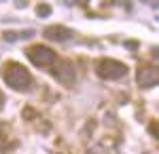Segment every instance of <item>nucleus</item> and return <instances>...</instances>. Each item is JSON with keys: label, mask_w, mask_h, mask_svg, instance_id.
Wrapping results in <instances>:
<instances>
[{"label": "nucleus", "mask_w": 159, "mask_h": 154, "mask_svg": "<svg viewBox=\"0 0 159 154\" xmlns=\"http://www.w3.org/2000/svg\"><path fill=\"white\" fill-rule=\"evenodd\" d=\"M2 78L15 91H28L32 87V74L25 70L21 63H17V61H9L2 68Z\"/></svg>", "instance_id": "nucleus-1"}, {"label": "nucleus", "mask_w": 159, "mask_h": 154, "mask_svg": "<svg viewBox=\"0 0 159 154\" xmlns=\"http://www.w3.org/2000/svg\"><path fill=\"white\" fill-rule=\"evenodd\" d=\"M96 72H98L100 78H104V80H119V78H123L127 74V66L121 63V61H117V59H102L98 63Z\"/></svg>", "instance_id": "nucleus-2"}, {"label": "nucleus", "mask_w": 159, "mask_h": 154, "mask_svg": "<svg viewBox=\"0 0 159 154\" xmlns=\"http://www.w3.org/2000/svg\"><path fill=\"white\" fill-rule=\"evenodd\" d=\"M25 55H28V59L32 61L34 66H38V68H47L51 63H55V53H53L49 47H43V45L30 47L25 51Z\"/></svg>", "instance_id": "nucleus-3"}, {"label": "nucleus", "mask_w": 159, "mask_h": 154, "mask_svg": "<svg viewBox=\"0 0 159 154\" xmlns=\"http://www.w3.org/2000/svg\"><path fill=\"white\" fill-rule=\"evenodd\" d=\"M51 74L57 78V83L66 84V87H72L74 84V78H76V72H74V66L70 61H55Z\"/></svg>", "instance_id": "nucleus-4"}, {"label": "nucleus", "mask_w": 159, "mask_h": 154, "mask_svg": "<svg viewBox=\"0 0 159 154\" xmlns=\"http://www.w3.org/2000/svg\"><path fill=\"white\" fill-rule=\"evenodd\" d=\"M157 78H159V72L155 66H142L140 70H138V84L142 87V89H151V87H155L157 84Z\"/></svg>", "instance_id": "nucleus-5"}, {"label": "nucleus", "mask_w": 159, "mask_h": 154, "mask_svg": "<svg viewBox=\"0 0 159 154\" xmlns=\"http://www.w3.org/2000/svg\"><path fill=\"white\" fill-rule=\"evenodd\" d=\"M45 36L49 40H55V42H61V40H68L72 38V30L70 28H64V25H51L45 30Z\"/></svg>", "instance_id": "nucleus-6"}, {"label": "nucleus", "mask_w": 159, "mask_h": 154, "mask_svg": "<svg viewBox=\"0 0 159 154\" xmlns=\"http://www.w3.org/2000/svg\"><path fill=\"white\" fill-rule=\"evenodd\" d=\"M36 15H38V17H49V15H51V6H49V4H45V2L38 4V6H36Z\"/></svg>", "instance_id": "nucleus-7"}, {"label": "nucleus", "mask_w": 159, "mask_h": 154, "mask_svg": "<svg viewBox=\"0 0 159 154\" xmlns=\"http://www.w3.org/2000/svg\"><path fill=\"white\" fill-rule=\"evenodd\" d=\"M24 118H25V120H34V118H36V112H34V108H30V106L24 108Z\"/></svg>", "instance_id": "nucleus-8"}, {"label": "nucleus", "mask_w": 159, "mask_h": 154, "mask_svg": "<svg viewBox=\"0 0 159 154\" xmlns=\"http://www.w3.org/2000/svg\"><path fill=\"white\" fill-rule=\"evenodd\" d=\"M125 47H127V49H132V51H134V49L138 47V42H136V40H127V42H125Z\"/></svg>", "instance_id": "nucleus-9"}, {"label": "nucleus", "mask_w": 159, "mask_h": 154, "mask_svg": "<svg viewBox=\"0 0 159 154\" xmlns=\"http://www.w3.org/2000/svg\"><path fill=\"white\" fill-rule=\"evenodd\" d=\"M148 129H151V135L155 137V135H157V122H151V127H148Z\"/></svg>", "instance_id": "nucleus-10"}, {"label": "nucleus", "mask_w": 159, "mask_h": 154, "mask_svg": "<svg viewBox=\"0 0 159 154\" xmlns=\"http://www.w3.org/2000/svg\"><path fill=\"white\" fill-rule=\"evenodd\" d=\"M2 135H7V125L4 122H0V139H2Z\"/></svg>", "instance_id": "nucleus-11"}, {"label": "nucleus", "mask_w": 159, "mask_h": 154, "mask_svg": "<svg viewBox=\"0 0 159 154\" xmlns=\"http://www.w3.org/2000/svg\"><path fill=\"white\" fill-rule=\"evenodd\" d=\"M28 4V0H17V6H25Z\"/></svg>", "instance_id": "nucleus-12"}, {"label": "nucleus", "mask_w": 159, "mask_h": 154, "mask_svg": "<svg viewBox=\"0 0 159 154\" xmlns=\"http://www.w3.org/2000/svg\"><path fill=\"white\" fill-rule=\"evenodd\" d=\"M2 104H4V97H2V93H0V108H2Z\"/></svg>", "instance_id": "nucleus-13"}]
</instances>
